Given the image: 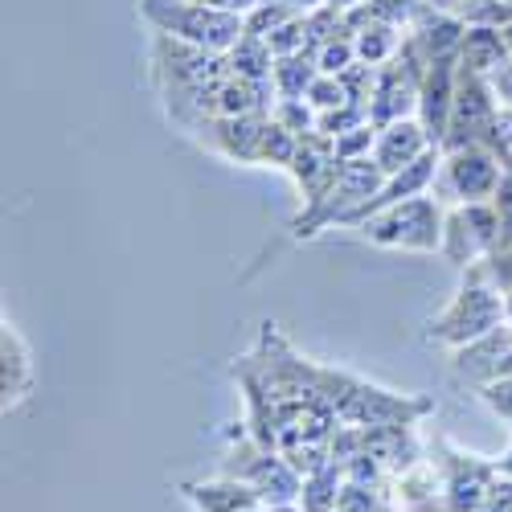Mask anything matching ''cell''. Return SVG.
Returning a JSON list of instances; mask_svg holds the SVG:
<instances>
[{
  "label": "cell",
  "mask_w": 512,
  "mask_h": 512,
  "mask_svg": "<svg viewBox=\"0 0 512 512\" xmlns=\"http://www.w3.org/2000/svg\"><path fill=\"white\" fill-rule=\"evenodd\" d=\"M222 476H234V480L250 484L267 508L300 504V492H304V476L287 463V455L275 451V447H263L250 431L230 435V451L222 459Z\"/></svg>",
  "instance_id": "cell-6"
},
{
  "label": "cell",
  "mask_w": 512,
  "mask_h": 512,
  "mask_svg": "<svg viewBox=\"0 0 512 512\" xmlns=\"http://www.w3.org/2000/svg\"><path fill=\"white\" fill-rule=\"evenodd\" d=\"M271 115H213L197 127L201 148H209L213 156L234 160V164H259V144L267 132Z\"/></svg>",
  "instance_id": "cell-13"
},
{
  "label": "cell",
  "mask_w": 512,
  "mask_h": 512,
  "mask_svg": "<svg viewBox=\"0 0 512 512\" xmlns=\"http://www.w3.org/2000/svg\"><path fill=\"white\" fill-rule=\"evenodd\" d=\"M418 422H390V426H361V447L386 467L390 476H402L406 467H414L418 459H426L418 435Z\"/></svg>",
  "instance_id": "cell-18"
},
{
  "label": "cell",
  "mask_w": 512,
  "mask_h": 512,
  "mask_svg": "<svg viewBox=\"0 0 512 512\" xmlns=\"http://www.w3.org/2000/svg\"><path fill=\"white\" fill-rule=\"evenodd\" d=\"M443 205L431 193L406 197L398 205H386L369 213L357 226V234L381 250H406V254H435L443 246Z\"/></svg>",
  "instance_id": "cell-5"
},
{
  "label": "cell",
  "mask_w": 512,
  "mask_h": 512,
  "mask_svg": "<svg viewBox=\"0 0 512 512\" xmlns=\"http://www.w3.org/2000/svg\"><path fill=\"white\" fill-rule=\"evenodd\" d=\"M295 17L291 5H283V0H259L250 13H246V33H259V37H271L279 25H287Z\"/></svg>",
  "instance_id": "cell-32"
},
{
  "label": "cell",
  "mask_w": 512,
  "mask_h": 512,
  "mask_svg": "<svg viewBox=\"0 0 512 512\" xmlns=\"http://www.w3.org/2000/svg\"><path fill=\"white\" fill-rule=\"evenodd\" d=\"M480 267H484V275H488L504 295L512 291V246H500L496 254H488V259H484Z\"/></svg>",
  "instance_id": "cell-36"
},
{
  "label": "cell",
  "mask_w": 512,
  "mask_h": 512,
  "mask_svg": "<svg viewBox=\"0 0 512 512\" xmlns=\"http://www.w3.org/2000/svg\"><path fill=\"white\" fill-rule=\"evenodd\" d=\"M271 119H275V123H283L287 132H295V136L316 132V107H312L308 99H275Z\"/></svg>",
  "instance_id": "cell-30"
},
{
  "label": "cell",
  "mask_w": 512,
  "mask_h": 512,
  "mask_svg": "<svg viewBox=\"0 0 512 512\" xmlns=\"http://www.w3.org/2000/svg\"><path fill=\"white\" fill-rule=\"evenodd\" d=\"M406 33L414 37V46L426 54V62H439V58H459L467 21L455 17V13H443V9H435V5H426V0H422V9L414 13V21H410Z\"/></svg>",
  "instance_id": "cell-19"
},
{
  "label": "cell",
  "mask_w": 512,
  "mask_h": 512,
  "mask_svg": "<svg viewBox=\"0 0 512 512\" xmlns=\"http://www.w3.org/2000/svg\"><path fill=\"white\" fill-rule=\"evenodd\" d=\"M488 148L504 160L508 152H512V107L508 103H500V111H496V119H492V132H488Z\"/></svg>",
  "instance_id": "cell-37"
},
{
  "label": "cell",
  "mask_w": 512,
  "mask_h": 512,
  "mask_svg": "<svg viewBox=\"0 0 512 512\" xmlns=\"http://www.w3.org/2000/svg\"><path fill=\"white\" fill-rule=\"evenodd\" d=\"M140 17L152 33H168L213 54H230L246 33L242 13H226L209 0H140Z\"/></svg>",
  "instance_id": "cell-4"
},
{
  "label": "cell",
  "mask_w": 512,
  "mask_h": 512,
  "mask_svg": "<svg viewBox=\"0 0 512 512\" xmlns=\"http://www.w3.org/2000/svg\"><path fill=\"white\" fill-rule=\"evenodd\" d=\"M390 500L398 512H451L447 480L435 459H418L402 476H390Z\"/></svg>",
  "instance_id": "cell-15"
},
{
  "label": "cell",
  "mask_w": 512,
  "mask_h": 512,
  "mask_svg": "<svg viewBox=\"0 0 512 512\" xmlns=\"http://www.w3.org/2000/svg\"><path fill=\"white\" fill-rule=\"evenodd\" d=\"M295 152H300V136L295 132H287L283 123H275V119H267V132H263V144H259V164H267V168H291V160H295Z\"/></svg>",
  "instance_id": "cell-27"
},
{
  "label": "cell",
  "mask_w": 512,
  "mask_h": 512,
  "mask_svg": "<svg viewBox=\"0 0 512 512\" xmlns=\"http://www.w3.org/2000/svg\"><path fill=\"white\" fill-rule=\"evenodd\" d=\"M422 9V0H365V5L349 9L345 21H349V33L357 25H394V29H410L414 13Z\"/></svg>",
  "instance_id": "cell-24"
},
{
  "label": "cell",
  "mask_w": 512,
  "mask_h": 512,
  "mask_svg": "<svg viewBox=\"0 0 512 512\" xmlns=\"http://www.w3.org/2000/svg\"><path fill=\"white\" fill-rule=\"evenodd\" d=\"M492 209L500 218V246H512V173H504L500 189L492 193Z\"/></svg>",
  "instance_id": "cell-35"
},
{
  "label": "cell",
  "mask_w": 512,
  "mask_h": 512,
  "mask_svg": "<svg viewBox=\"0 0 512 512\" xmlns=\"http://www.w3.org/2000/svg\"><path fill=\"white\" fill-rule=\"evenodd\" d=\"M508 320H512V291H508Z\"/></svg>",
  "instance_id": "cell-47"
},
{
  "label": "cell",
  "mask_w": 512,
  "mask_h": 512,
  "mask_svg": "<svg viewBox=\"0 0 512 512\" xmlns=\"http://www.w3.org/2000/svg\"><path fill=\"white\" fill-rule=\"evenodd\" d=\"M508 58L512 54H508V41H504L500 25H467L463 46H459V66L463 70L492 78Z\"/></svg>",
  "instance_id": "cell-21"
},
{
  "label": "cell",
  "mask_w": 512,
  "mask_h": 512,
  "mask_svg": "<svg viewBox=\"0 0 512 512\" xmlns=\"http://www.w3.org/2000/svg\"><path fill=\"white\" fill-rule=\"evenodd\" d=\"M480 402H484L496 418L512 422V377H500V381H492V386H484V390H480Z\"/></svg>",
  "instance_id": "cell-34"
},
{
  "label": "cell",
  "mask_w": 512,
  "mask_h": 512,
  "mask_svg": "<svg viewBox=\"0 0 512 512\" xmlns=\"http://www.w3.org/2000/svg\"><path fill=\"white\" fill-rule=\"evenodd\" d=\"M455 74H459V58H439V62L426 66V78H422L418 123L426 127V140L435 148H443V140H447L451 103H455Z\"/></svg>",
  "instance_id": "cell-14"
},
{
  "label": "cell",
  "mask_w": 512,
  "mask_h": 512,
  "mask_svg": "<svg viewBox=\"0 0 512 512\" xmlns=\"http://www.w3.org/2000/svg\"><path fill=\"white\" fill-rule=\"evenodd\" d=\"M492 87H496V95H500V103H508L512 107V58L492 74Z\"/></svg>",
  "instance_id": "cell-39"
},
{
  "label": "cell",
  "mask_w": 512,
  "mask_h": 512,
  "mask_svg": "<svg viewBox=\"0 0 512 512\" xmlns=\"http://www.w3.org/2000/svg\"><path fill=\"white\" fill-rule=\"evenodd\" d=\"M320 66L312 54H287V58H275L271 66V87H275V99H304L308 87L316 82Z\"/></svg>",
  "instance_id": "cell-23"
},
{
  "label": "cell",
  "mask_w": 512,
  "mask_h": 512,
  "mask_svg": "<svg viewBox=\"0 0 512 512\" xmlns=\"http://www.w3.org/2000/svg\"><path fill=\"white\" fill-rule=\"evenodd\" d=\"M267 46L275 58H287V54H308V13H295L287 25H279L271 37H267Z\"/></svg>",
  "instance_id": "cell-29"
},
{
  "label": "cell",
  "mask_w": 512,
  "mask_h": 512,
  "mask_svg": "<svg viewBox=\"0 0 512 512\" xmlns=\"http://www.w3.org/2000/svg\"><path fill=\"white\" fill-rule=\"evenodd\" d=\"M381 185H386V173H381V164L373 156H365V160H340L336 181L328 185V193L320 201L304 205V213L291 222V234L295 238H316L320 230L345 226L369 197H377Z\"/></svg>",
  "instance_id": "cell-7"
},
{
  "label": "cell",
  "mask_w": 512,
  "mask_h": 512,
  "mask_svg": "<svg viewBox=\"0 0 512 512\" xmlns=\"http://www.w3.org/2000/svg\"><path fill=\"white\" fill-rule=\"evenodd\" d=\"M271 512H304L300 504H279V508H271Z\"/></svg>",
  "instance_id": "cell-44"
},
{
  "label": "cell",
  "mask_w": 512,
  "mask_h": 512,
  "mask_svg": "<svg viewBox=\"0 0 512 512\" xmlns=\"http://www.w3.org/2000/svg\"><path fill=\"white\" fill-rule=\"evenodd\" d=\"M181 496L197 508V512H242V508H254L263 504L259 492L250 484L234 480V476H218V480H185L181 484Z\"/></svg>",
  "instance_id": "cell-20"
},
{
  "label": "cell",
  "mask_w": 512,
  "mask_h": 512,
  "mask_svg": "<svg viewBox=\"0 0 512 512\" xmlns=\"http://www.w3.org/2000/svg\"><path fill=\"white\" fill-rule=\"evenodd\" d=\"M230 58V70L242 74V78H254V82H271V66H275V54L267 46V37L259 33H242L238 46L226 54Z\"/></svg>",
  "instance_id": "cell-25"
},
{
  "label": "cell",
  "mask_w": 512,
  "mask_h": 512,
  "mask_svg": "<svg viewBox=\"0 0 512 512\" xmlns=\"http://www.w3.org/2000/svg\"><path fill=\"white\" fill-rule=\"evenodd\" d=\"M426 5H435V9H443V13H455L459 0H426Z\"/></svg>",
  "instance_id": "cell-43"
},
{
  "label": "cell",
  "mask_w": 512,
  "mask_h": 512,
  "mask_svg": "<svg viewBox=\"0 0 512 512\" xmlns=\"http://www.w3.org/2000/svg\"><path fill=\"white\" fill-rule=\"evenodd\" d=\"M406 41V29H394V25H357L353 29V46H357V62L365 66H386L398 58Z\"/></svg>",
  "instance_id": "cell-22"
},
{
  "label": "cell",
  "mask_w": 512,
  "mask_h": 512,
  "mask_svg": "<svg viewBox=\"0 0 512 512\" xmlns=\"http://www.w3.org/2000/svg\"><path fill=\"white\" fill-rule=\"evenodd\" d=\"M242 512H271L267 504H254V508H242Z\"/></svg>",
  "instance_id": "cell-45"
},
{
  "label": "cell",
  "mask_w": 512,
  "mask_h": 512,
  "mask_svg": "<svg viewBox=\"0 0 512 512\" xmlns=\"http://www.w3.org/2000/svg\"><path fill=\"white\" fill-rule=\"evenodd\" d=\"M451 373L476 390L492 386L500 377H512V320L472 340V345L451 349Z\"/></svg>",
  "instance_id": "cell-12"
},
{
  "label": "cell",
  "mask_w": 512,
  "mask_h": 512,
  "mask_svg": "<svg viewBox=\"0 0 512 512\" xmlns=\"http://www.w3.org/2000/svg\"><path fill=\"white\" fill-rule=\"evenodd\" d=\"M148 74L152 87L181 132H197V127L209 119V103L213 91L234 74L226 54H213L201 46H189V41H177L168 33H152V54H148Z\"/></svg>",
  "instance_id": "cell-1"
},
{
  "label": "cell",
  "mask_w": 512,
  "mask_h": 512,
  "mask_svg": "<svg viewBox=\"0 0 512 512\" xmlns=\"http://www.w3.org/2000/svg\"><path fill=\"white\" fill-rule=\"evenodd\" d=\"M508 324V295L484 275V267H467L459 291L447 300V308L431 320V345L439 349H463L472 340L488 336L492 328Z\"/></svg>",
  "instance_id": "cell-3"
},
{
  "label": "cell",
  "mask_w": 512,
  "mask_h": 512,
  "mask_svg": "<svg viewBox=\"0 0 512 512\" xmlns=\"http://www.w3.org/2000/svg\"><path fill=\"white\" fill-rule=\"evenodd\" d=\"M373 144H377V123L373 119H365V123L349 127V132L332 136L336 160H365V156H373Z\"/></svg>",
  "instance_id": "cell-28"
},
{
  "label": "cell",
  "mask_w": 512,
  "mask_h": 512,
  "mask_svg": "<svg viewBox=\"0 0 512 512\" xmlns=\"http://www.w3.org/2000/svg\"><path fill=\"white\" fill-rule=\"evenodd\" d=\"M504 160L488 144H459L443 148L439 156V173L431 181V197L447 205H467V201H492V193L504 181Z\"/></svg>",
  "instance_id": "cell-8"
},
{
  "label": "cell",
  "mask_w": 512,
  "mask_h": 512,
  "mask_svg": "<svg viewBox=\"0 0 512 512\" xmlns=\"http://www.w3.org/2000/svg\"><path fill=\"white\" fill-rule=\"evenodd\" d=\"M340 488H345V472H340V463H328V467H320V472L304 476L300 508L304 512H336Z\"/></svg>",
  "instance_id": "cell-26"
},
{
  "label": "cell",
  "mask_w": 512,
  "mask_h": 512,
  "mask_svg": "<svg viewBox=\"0 0 512 512\" xmlns=\"http://www.w3.org/2000/svg\"><path fill=\"white\" fill-rule=\"evenodd\" d=\"M496 111H500V95L492 87V78L472 74V70L459 66V74H455V103H451V123H447L443 148L488 144Z\"/></svg>",
  "instance_id": "cell-11"
},
{
  "label": "cell",
  "mask_w": 512,
  "mask_h": 512,
  "mask_svg": "<svg viewBox=\"0 0 512 512\" xmlns=\"http://www.w3.org/2000/svg\"><path fill=\"white\" fill-rule=\"evenodd\" d=\"M304 99L316 107V115L353 103V99H349V91H345V82H340V74H316V82L308 87V95H304Z\"/></svg>",
  "instance_id": "cell-33"
},
{
  "label": "cell",
  "mask_w": 512,
  "mask_h": 512,
  "mask_svg": "<svg viewBox=\"0 0 512 512\" xmlns=\"http://www.w3.org/2000/svg\"><path fill=\"white\" fill-rule=\"evenodd\" d=\"M435 144L426 140V127L418 123V115L410 119H394L386 127H377V144H373V160L381 164V173L394 177L402 168H410L414 160H422Z\"/></svg>",
  "instance_id": "cell-17"
},
{
  "label": "cell",
  "mask_w": 512,
  "mask_h": 512,
  "mask_svg": "<svg viewBox=\"0 0 512 512\" xmlns=\"http://www.w3.org/2000/svg\"><path fill=\"white\" fill-rule=\"evenodd\" d=\"M353 62H357L353 33H340V37L324 41V46L316 50V66H320V74H345Z\"/></svg>",
  "instance_id": "cell-31"
},
{
  "label": "cell",
  "mask_w": 512,
  "mask_h": 512,
  "mask_svg": "<svg viewBox=\"0 0 512 512\" xmlns=\"http://www.w3.org/2000/svg\"><path fill=\"white\" fill-rule=\"evenodd\" d=\"M431 459L439 463V472L447 480V504L451 512H480L488 488L496 484V459H484L476 451H463L451 439L431 443Z\"/></svg>",
  "instance_id": "cell-10"
},
{
  "label": "cell",
  "mask_w": 512,
  "mask_h": 512,
  "mask_svg": "<svg viewBox=\"0 0 512 512\" xmlns=\"http://www.w3.org/2000/svg\"><path fill=\"white\" fill-rule=\"evenodd\" d=\"M283 5H291L295 13H312V9H320V5H328V0H283Z\"/></svg>",
  "instance_id": "cell-40"
},
{
  "label": "cell",
  "mask_w": 512,
  "mask_h": 512,
  "mask_svg": "<svg viewBox=\"0 0 512 512\" xmlns=\"http://www.w3.org/2000/svg\"><path fill=\"white\" fill-rule=\"evenodd\" d=\"M332 9H340V13H349V9H357V5H365V0H328Z\"/></svg>",
  "instance_id": "cell-42"
},
{
  "label": "cell",
  "mask_w": 512,
  "mask_h": 512,
  "mask_svg": "<svg viewBox=\"0 0 512 512\" xmlns=\"http://www.w3.org/2000/svg\"><path fill=\"white\" fill-rule=\"evenodd\" d=\"M316 394L336 410L340 422L349 426H390V422H422L431 414V398H410L381 390L365 377H353L345 369L316 365Z\"/></svg>",
  "instance_id": "cell-2"
},
{
  "label": "cell",
  "mask_w": 512,
  "mask_h": 512,
  "mask_svg": "<svg viewBox=\"0 0 512 512\" xmlns=\"http://www.w3.org/2000/svg\"><path fill=\"white\" fill-rule=\"evenodd\" d=\"M500 250V218H496V209L492 201H467V205H447L443 213V246L439 254L467 271V267H476L484 263L488 254Z\"/></svg>",
  "instance_id": "cell-9"
},
{
  "label": "cell",
  "mask_w": 512,
  "mask_h": 512,
  "mask_svg": "<svg viewBox=\"0 0 512 512\" xmlns=\"http://www.w3.org/2000/svg\"><path fill=\"white\" fill-rule=\"evenodd\" d=\"M496 472H500V476H508V480H512V443H508V451H504V455H500V459H496Z\"/></svg>",
  "instance_id": "cell-41"
},
{
  "label": "cell",
  "mask_w": 512,
  "mask_h": 512,
  "mask_svg": "<svg viewBox=\"0 0 512 512\" xmlns=\"http://www.w3.org/2000/svg\"><path fill=\"white\" fill-rule=\"evenodd\" d=\"M480 512H512V480L508 476H496V484L488 488Z\"/></svg>",
  "instance_id": "cell-38"
},
{
  "label": "cell",
  "mask_w": 512,
  "mask_h": 512,
  "mask_svg": "<svg viewBox=\"0 0 512 512\" xmlns=\"http://www.w3.org/2000/svg\"><path fill=\"white\" fill-rule=\"evenodd\" d=\"M504 168H508V173H512V152H508V156H504Z\"/></svg>",
  "instance_id": "cell-46"
},
{
  "label": "cell",
  "mask_w": 512,
  "mask_h": 512,
  "mask_svg": "<svg viewBox=\"0 0 512 512\" xmlns=\"http://www.w3.org/2000/svg\"><path fill=\"white\" fill-rule=\"evenodd\" d=\"M33 381H37V365L33 353L25 345V336L17 332V324H0V406L17 410L29 394H33Z\"/></svg>",
  "instance_id": "cell-16"
}]
</instances>
